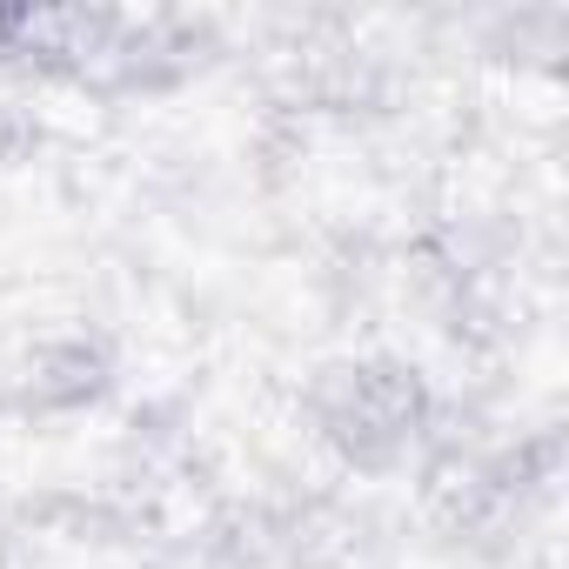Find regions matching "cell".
<instances>
[{
	"instance_id": "1",
	"label": "cell",
	"mask_w": 569,
	"mask_h": 569,
	"mask_svg": "<svg viewBox=\"0 0 569 569\" xmlns=\"http://www.w3.org/2000/svg\"><path fill=\"white\" fill-rule=\"evenodd\" d=\"M316 422L349 456H389L422 422V382L402 362H336L316 382Z\"/></svg>"
},
{
	"instance_id": "2",
	"label": "cell",
	"mask_w": 569,
	"mask_h": 569,
	"mask_svg": "<svg viewBox=\"0 0 569 569\" xmlns=\"http://www.w3.org/2000/svg\"><path fill=\"white\" fill-rule=\"evenodd\" d=\"M0 154H8V134H0Z\"/></svg>"
}]
</instances>
